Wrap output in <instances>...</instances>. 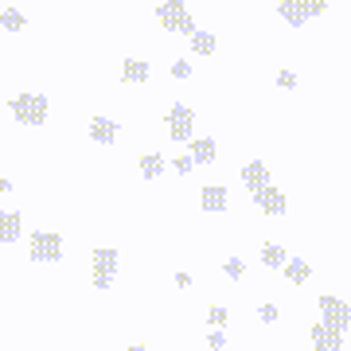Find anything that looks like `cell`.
<instances>
[{
	"mask_svg": "<svg viewBox=\"0 0 351 351\" xmlns=\"http://www.w3.org/2000/svg\"><path fill=\"white\" fill-rule=\"evenodd\" d=\"M8 113H12L20 125L39 129L47 121V98H43V94H16V98L8 101Z\"/></svg>",
	"mask_w": 351,
	"mask_h": 351,
	"instance_id": "obj_1",
	"label": "cell"
},
{
	"mask_svg": "<svg viewBox=\"0 0 351 351\" xmlns=\"http://www.w3.org/2000/svg\"><path fill=\"white\" fill-rule=\"evenodd\" d=\"M156 20H160V27L172 32V36H191V32H195V20H191L184 0H164L160 8H156Z\"/></svg>",
	"mask_w": 351,
	"mask_h": 351,
	"instance_id": "obj_2",
	"label": "cell"
},
{
	"mask_svg": "<svg viewBox=\"0 0 351 351\" xmlns=\"http://www.w3.org/2000/svg\"><path fill=\"white\" fill-rule=\"evenodd\" d=\"M117 262H121V254L110 250V246H98L94 250V289L98 293H106V289H113V277H117Z\"/></svg>",
	"mask_w": 351,
	"mask_h": 351,
	"instance_id": "obj_3",
	"label": "cell"
},
{
	"mask_svg": "<svg viewBox=\"0 0 351 351\" xmlns=\"http://www.w3.org/2000/svg\"><path fill=\"white\" fill-rule=\"evenodd\" d=\"M27 258H32V262H59V258H63V239H59L55 230H36Z\"/></svg>",
	"mask_w": 351,
	"mask_h": 351,
	"instance_id": "obj_4",
	"label": "cell"
},
{
	"mask_svg": "<svg viewBox=\"0 0 351 351\" xmlns=\"http://www.w3.org/2000/svg\"><path fill=\"white\" fill-rule=\"evenodd\" d=\"M191 121H195L191 106L176 101L172 110H168V137H172L176 145H188V141H191Z\"/></svg>",
	"mask_w": 351,
	"mask_h": 351,
	"instance_id": "obj_5",
	"label": "cell"
},
{
	"mask_svg": "<svg viewBox=\"0 0 351 351\" xmlns=\"http://www.w3.org/2000/svg\"><path fill=\"white\" fill-rule=\"evenodd\" d=\"M320 316H324V324L336 328V332H348L351 328V308H348V301H339V297H320Z\"/></svg>",
	"mask_w": 351,
	"mask_h": 351,
	"instance_id": "obj_6",
	"label": "cell"
},
{
	"mask_svg": "<svg viewBox=\"0 0 351 351\" xmlns=\"http://www.w3.org/2000/svg\"><path fill=\"white\" fill-rule=\"evenodd\" d=\"M254 203L262 207V215H269V219H277V215H285V191L281 188H262V191H254Z\"/></svg>",
	"mask_w": 351,
	"mask_h": 351,
	"instance_id": "obj_7",
	"label": "cell"
},
{
	"mask_svg": "<svg viewBox=\"0 0 351 351\" xmlns=\"http://www.w3.org/2000/svg\"><path fill=\"white\" fill-rule=\"evenodd\" d=\"M313 348L316 351H343V332H336V328H328L324 320L320 324H313Z\"/></svg>",
	"mask_w": 351,
	"mask_h": 351,
	"instance_id": "obj_8",
	"label": "cell"
},
{
	"mask_svg": "<svg viewBox=\"0 0 351 351\" xmlns=\"http://www.w3.org/2000/svg\"><path fill=\"white\" fill-rule=\"evenodd\" d=\"M90 141H94V145H113V141H117V133H121V125H117V121H113V117H94V121H90Z\"/></svg>",
	"mask_w": 351,
	"mask_h": 351,
	"instance_id": "obj_9",
	"label": "cell"
},
{
	"mask_svg": "<svg viewBox=\"0 0 351 351\" xmlns=\"http://www.w3.org/2000/svg\"><path fill=\"white\" fill-rule=\"evenodd\" d=\"M242 184H246V191H262L269 188V168H265L262 160H250V164H242Z\"/></svg>",
	"mask_w": 351,
	"mask_h": 351,
	"instance_id": "obj_10",
	"label": "cell"
},
{
	"mask_svg": "<svg viewBox=\"0 0 351 351\" xmlns=\"http://www.w3.org/2000/svg\"><path fill=\"white\" fill-rule=\"evenodd\" d=\"M226 203H230V195H226L223 184H207V188L199 191V207H203V211L219 215V211H226Z\"/></svg>",
	"mask_w": 351,
	"mask_h": 351,
	"instance_id": "obj_11",
	"label": "cell"
},
{
	"mask_svg": "<svg viewBox=\"0 0 351 351\" xmlns=\"http://www.w3.org/2000/svg\"><path fill=\"white\" fill-rule=\"evenodd\" d=\"M16 239H20V215L0 207V246H8V242H16Z\"/></svg>",
	"mask_w": 351,
	"mask_h": 351,
	"instance_id": "obj_12",
	"label": "cell"
},
{
	"mask_svg": "<svg viewBox=\"0 0 351 351\" xmlns=\"http://www.w3.org/2000/svg\"><path fill=\"white\" fill-rule=\"evenodd\" d=\"M152 66L145 63V59H125L121 63V82H149Z\"/></svg>",
	"mask_w": 351,
	"mask_h": 351,
	"instance_id": "obj_13",
	"label": "cell"
},
{
	"mask_svg": "<svg viewBox=\"0 0 351 351\" xmlns=\"http://www.w3.org/2000/svg\"><path fill=\"white\" fill-rule=\"evenodd\" d=\"M195 164H215V156H219V149H215V141L211 137H199V141H191V152H188Z\"/></svg>",
	"mask_w": 351,
	"mask_h": 351,
	"instance_id": "obj_14",
	"label": "cell"
},
{
	"mask_svg": "<svg viewBox=\"0 0 351 351\" xmlns=\"http://www.w3.org/2000/svg\"><path fill=\"white\" fill-rule=\"evenodd\" d=\"M164 168H168V160H164L160 152H145V156H141V176H145V180H160Z\"/></svg>",
	"mask_w": 351,
	"mask_h": 351,
	"instance_id": "obj_15",
	"label": "cell"
},
{
	"mask_svg": "<svg viewBox=\"0 0 351 351\" xmlns=\"http://www.w3.org/2000/svg\"><path fill=\"white\" fill-rule=\"evenodd\" d=\"M281 269H285V277L293 281V285H304V281L313 277V269H308V262H304V258H285V265H281Z\"/></svg>",
	"mask_w": 351,
	"mask_h": 351,
	"instance_id": "obj_16",
	"label": "cell"
},
{
	"mask_svg": "<svg viewBox=\"0 0 351 351\" xmlns=\"http://www.w3.org/2000/svg\"><path fill=\"white\" fill-rule=\"evenodd\" d=\"M277 16H281V20H285L289 27H304V24H308L297 0H281V4H277Z\"/></svg>",
	"mask_w": 351,
	"mask_h": 351,
	"instance_id": "obj_17",
	"label": "cell"
},
{
	"mask_svg": "<svg viewBox=\"0 0 351 351\" xmlns=\"http://www.w3.org/2000/svg\"><path fill=\"white\" fill-rule=\"evenodd\" d=\"M188 39H191V51H195V55H215V47H219V39H215L211 32H199V27H195Z\"/></svg>",
	"mask_w": 351,
	"mask_h": 351,
	"instance_id": "obj_18",
	"label": "cell"
},
{
	"mask_svg": "<svg viewBox=\"0 0 351 351\" xmlns=\"http://www.w3.org/2000/svg\"><path fill=\"white\" fill-rule=\"evenodd\" d=\"M262 265H265V269H281V265H285V246L265 242V246H262Z\"/></svg>",
	"mask_w": 351,
	"mask_h": 351,
	"instance_id": "obj_19",
	"label": "cell"
},
{
	"mask_svg": "<svg viewBox=\"0 0 351 351\" xmlns=\"http://www.w3.org/2000/svg\"><path fill=\"white\" fill-rule=\"evenodd\" d=\"M24 12H20V8H4V12H0V27H4V32H24Z\"/></svg>",
	"mask_w": 351,
	"mask_h": 351,
	"instance_id": "obj_20",
	"label": "cell"
},
{
	"mask_svg": "<svg viewBox=\"0 0 351 351\" xmlns=\"http://www.w3.org/2000/svg\"><path fill=\"white\" fill-rule=\"evenodd\" d=\"M297 4H301L304 20H316V16H324V12H328V0H297Z\"/></svg>",
	"mask_w": 351,
	"mask_h": 351,
	"instance_id": "obj_21",
	"label": "cell"
},
{
	"mask_svg": "<svg viewBox=\"0 0 351 351\" xmlns=\"http://www.w3.org/2000/svg\"><path fill=\"white\" fill-rule=\"evenodd\" d=\"M207 324H211V328H226V324H230V313H226L223 304H211V308H207Z\"/></svg>",
	"mask_w": 351,
	"mask_h": 351,
	"instance_id": "obj_22",
	"label": "cell"
},
{
	"mask_svg": "<svg viewBox=\"0 0 351 351\" xmlns=\"http://www.w3.org/2000/svg\"><path fill=\"white\" fill-rule=\"evenodd\" d=\"M223 274L230 277V281H242V274H246V265H242V258H226V262H223Z\"/></svg>",
	"mask_w": 351,
	"mask_h": 351,
	"instance_id": "obj_23",
	"label": "cell"
},
{
	"mask_svg": "<svg viewBox=\"0 0 351 351\" xmlns=\"http://www.w3.org/2000/svg\"><path fill=\"white\" fill-rule=\"evenodd\" d=\"M277 316H281L277 304H262V308H258V320H262V324H277Z\"/></svg>",
	"mask_w": 351,
	"mask_h": 351,
	"instance_id": "obj_24",
	"label": "cell"
},
{
	"mask_svg": "<svg viewBox=\"0 0 351 351\" xmlns=\"http://www.w3.org/2000/svg\"><path fill=\"white\" fill-rule=\"evenodd\" d=\"M172 78H180V82L191 78V63H188V59H176V63H172Z\"/></svg>",
	"mask_w": 351,
	"mask_h": 351,
	"instance_id": "obj_25",
	"label": "cell"
},
{
	"mask_svg": "<svg viewBox=\"0 0 351 351\" xmlns=\"http://www.w3.org/2000/svg\"><path fill=\"white\" fill-rule=\"evenodd\" d=\"M172 168H176V172H180V176H188L191 168H195V160H191L188 152H184V156H180V160H172Z\"/></svg>",
	"mask_w": 351,
	"mask_h": 351,
	"instance_id": "obj_26",
	"label": "cell"
},
{
	"mask_svg": "<svg viewBox=\"0 0 351 351\" xmlns=\"http://www.w3.org/2000/svg\"><path fill=\"white\" fill-rule=\"evenodd\" d=\"M277 86H281V90H293V86H297V75H293V71H281V75H277Z\"/></svg>",
	"mask_w": 351,
	"mask_h": 351,
	"instance_id": "obj_27",
	"label": "cell"
},
{
	"mask_svg": "<svg viewBox=\"0 0 351 351\" xmlns=\"http://www.w3.org/2000/svg\"><path fill=\"white\" fill-rule=\"evenodd\" d=\"M207 348H211V351H223V348H226V336H223V332H211V336H207Z\"/></svg>",
	"mask_w": 351,
	"mask_h": 351,
	"instance_id": "obj_28",
	"label": "cell"
},
{
	"mask_svg": "<svg viewBox=\"0 0 351 351\" xmlns=\"http://www.w3.org/2000/svg\"><path fill=\"white\" fill-rule=\"evenodd\" d=\"M176 289H191V277L188 274H176Z\"/></svg>",
	"mask_w": 351,
	"mask_h": 351,
	"instance_id": "obj_29",
	"label": "cell"
},
{
	"mask_svg": "<svg viewBox=\"0 0 351 351\" xmlns=\"http://www.w3.org/2000/svg\"><path fill=\"white\" fill-rule=\"evenodd\" d=\"M4 191H12V180H0V195H4Z\"/></svg>",
	"mask_w": 351,
	"mask_h": 351,
	"instance_id": "obj_30",
	"label": "cell"
},
{
	"mask_svg": "<svg viewBox=\"0 0 351 351\" xmlns=\"http://www.w3.org/2000/svg\"><path fill=\"white\" fill-rule=\"evenodd\" d=\"M125 351H145V348H141V343H133V348H125Z\"/></svg>",
	"mask_w": 351,
	"mask_h": 351,
	"instance_id": "obj_31",
	"label": "cell"
}]
</instances>
